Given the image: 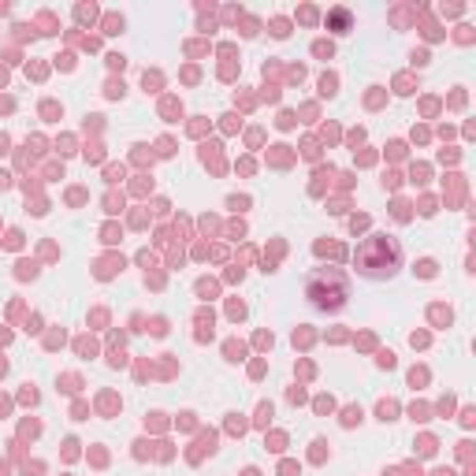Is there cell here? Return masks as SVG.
I'll use <instances>...</instances> for the list:
<instances>
[{
  "label": "cell",
  "mask_w": 476,
  "mask_h": 476,
  "mask_svg": "<svg viewBox=\"0 0 476 476\" xmlns=\"http://www.w3.org/2000/svg\"><path fill=\"white\" fill-rule=\"evenodd\" d=\"M402 260V245L391 235H372L361 250H357V268L365 275H391Z\"/></svg>",
  "instance_id": "6da1fadb"
},
{
  "label": "cell",
  "mask_w": 476,
  "mask_h": 476,
  "mask_svg": "<svg viewBox=\"0 0 476 476\" xmlns=\"http://www.w3.org/2000/svg\"><path fill=\"white\" fill-rule=\"evenodd\" d=\"M309 298L320 305V309H339V305L346 301V279H342V272H316L313 279H309Z\"/></svg>",
  "instance_id": "7a4b0ae2"
}]
</instances>
